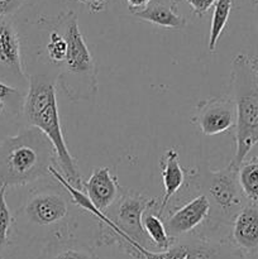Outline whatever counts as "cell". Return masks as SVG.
<instances>
[{"mask_svg": "<svg viewBox=\"0 0 258 259\" xmlns=\"http://www.w3.org/2000/svg\"><path fill=\"white\" fill-rule=\"evenodd\" d=\"M29 86L23 104V116L28 126L37 128L52 143L56 159L66 181L78 191L83 182L76 159L71 156L63 137L57 104V81L53 75L35 72L28 76Z\"/></svg>", "mask_w": 258, "mask_h": 259, "instance_id": "obj_1", "label": "cell"}, {"mask_svg": "<svg viewBox=\"0 0 258 259\" xmlns=\"http://www.w3.org/2000/svg\"><path fill=\"white\" fill-rule=\"evenodd\" d=\"M55 149L37 128L27 126L0 143V187L23 186L50 176Z\"/></svg>", "mask_w": 258, "mask_h": 259, "instance_id": "obj_2", "label": "cell"}, {"mask_svg": "<svg viewBox=\"0 0 258 259\" xmlns=\"http://www.w3.org/2000/svg\"><path fill=\"white\" fill-rule=\"evenodd\" d=\"M230 86L235 108V154L230 164L239 169L258 143V68L254 58L247 55L233 58Z\"/></svg>", "mask_w": 258, "mask_h": 259, "instance_id": "obj_3", "label": "cell"}, {"mask_svg": "<svg viewBox=\"0 0 258 259\" xmlns=\"http://www.w3.org/2000/svg\"><path fill=\"white\" fill-rule=\"evenodd\" d=\"M67 39V55L62 68L56 76L57 85L72 101L95 99L98 93V66L82 37L73 12L61 13L57 17Z\"/></svg>", "mask_w": 258, "mask_h": 259, "instance_id": "obj_4", "label": "cell"}, {"mask_svg": "<svg viewBox=\"0 0 258 259\" xmlns=\"http://www.w3.org/2000/svg\"><path fill=\"white\" fill-rule=\"evenodd\" d=\"M82 210L61 184L43 185L28 195L19 211L20 220L32 233L66 238L71 223Z\"/></svg>", "mask_w": 258, "mask_h": 259, "instance_id": "obj_5", "label": "cell"}, {"mask_svg": "<svg viewBox=\"0 0 258 259\" xmlns=\"http://www.w3.org/2000/svg\"><path fill=\"white\" fill-rule=\"evenodd\" d=\"M238 171L232 164L219 171L205 169L200 174L199 187L210 202V215L206 224L209 229H218L233 224L235 217L249 201L238 181Z\"/></svg>", "mask_w": 258, "mask_h": 259, "instance_id": "obj_6", "label": "cell"}, {"mask_svg": "<svg viewBox=\"0 0 258 259\" xmlns=\"http://www.w3.org/2000/svg\"><path fill=\"white\" fill-rule=\"evenodd\" d=\"M139 254L141 259H245L233 243L196 234L175 240L167 250L143 248Z\"/></svg>", "mask_w": 258, "mask_h": 259, "instance_id": "obj_7", "label": "cell"}, {"mask_svg": "<svg viewBox=\"0 0 258 259\" xmlns=\"http://www.w3.org/2000/svg\"><path fill=\"white\" fill-rule=\"evenodd\" d=\"M0 81L25 93L29 86V77L23 67L19 34L8 18H0Z\"/></svg>", "mask_w": 258, "mask_h": 259, "instance_id": "obj_8", "label": "cell"}, {"mask_svg": "<svg viewBox=\"0 0 258 259\" xmlns=\"http://www.w3.org/2000/svg\"><path fill=\"white\" fill-rule=\"evenodd\" d=\"M210 215V202L205 195L200 194L177 207L176 210L163 217L167 234L174 240L194 235V232L204 223Z\"/></svg>", "mask_w": 258, "mask_h": 259, "instance_id": "obj_9", "label": "cell"}, {"mask_svg": "<svg viewBox=\"0 0 258 259\" xmlns=\"http://www.w3.org/2000/svg\"><path fill=\"white\" fill-rule=\"evenodd\" d=\"M194 121L205 136L225 133L235 126L234 103L227 98H211L200 101Z\"/></svg>", "mask_w": 258, "mask_h": 259, "instance_id": "obj_10", "label": "cell"}, {"mask_svg": "<svg viewBox=\"0 0 258 259\" xmlns=\"http://www.w3.org/2000/svg\"><path fill=\"white\" fill-rule=\"evenodd\" d=\"M86 197L98 211L105 212L120 196V187L108 167H96L83 184Z\"/></svg>", "mask_w": 258, "mask_h": 259, "instance_id": "obj_11", "label": "cell"}, {"mask_svg": "<svg viewBox=\"0 0 258 259\" xmlns=\"http://www.w3.org/2000/svg\"><path fill=\"white\" fill-rule=\"evenodd\" d=\"M233 244L243 253L258 252V205L248 202L233 222Z\"/></svg>", "mask_w": 258, "mask_h": 259, "instance_id": "obj_12", "label": "cell"}, {"mask_svg": "<svg viewBox=\"0 0 258 259\" xmlns=\"http://www.w3.org/2000/svg\"><path fill=\"white\" fill-rule=\"evenodd\" d=\"M162 180H163L164 195L161 204L157 206V212L163 217L172 197L180 191L185 182V172L179 161V153L175 148L167 149L159 161Z\"/></svg>", "mask_w": 258, "mask_h": 259, "instance_id": "obj_13", "label": "cell"}, {"mask_svg": "<svg viewBox=\"0 0 258 259\" xmlns=\"http://www.w3.org/2000/svg\"><path fill=\"white\" fill-rule=\"evenodd\" d=\"M179 2L180 0H152L144 9L133 13V15L166 29H182L186 27V19L177 12Z\"/></svg>", "mask_w": 258, "mask_h": 259, "instance_id": "obj_14", "label": "cell"}, {"mask_svg": "<svg viewBox=\"0 0 258 259\" xmlns=\"http://www.w3.org/2000/svg\"><path fill=\"white\" fill-rule=\"evenodd\" d=\"M38 259H99L93 248L70 238L52 239Z\"/></svg>", "mask_w": 258, "mask_h": 259, "instance_id": "obj_15", "label": "cell"}, {"mask_svg": "<svg viewBox=\"0 0 258 259\" xmlns=\"http://www.w3.org/2000/svg\"><path fill=\"white\" fill-rule=\"evenodd\" d=\"M51 29L48 30V37L46 40L45 50L39 52V56H42L43 60L51 66L56 68L55 77L57 76L58 71L62 68L65 63L66 55H67V39L58 23L57 18L55 20L50 22Z\"/></svg>", "mask_w": 258, "mask_h": 259, "instance_id": "obj_16", "label": "cell"}, {"mask_svg": "<svg viewBox=\"0 0 258 259\" xmlns=\"http://www.w3.org/2000/svg\"><path fill=\"white\" fill-rule=\"evenodd\" d=\"M157 206H158V202L156 201L144 212L143 228L157 250H167L174 244L175 240L171 239L169 235L167 234L163 218L157 212Z\"/></svg>", "mask_w": 258, "mask_h": 259, "instance_id": "obj_17", "label": "cell"}, {"mask_svg": "<svg viewBox=\"0 0 258 259\" xmlns=\"http://www.w3.org/2000/svg\"><path fill=\"white\" fill-rule=\"evenodd\" d=\"M232 7L233 0H217V3L214 4V12H212L211 24H210L209 46H207L210 52H214L217 48L220 35L229 19Z\"/></svg>", "mask_w": 258, "mask_h": 259, "instance_id": "obj_18", "label": "cell"}, {"mask_svg": "<svg viewBox=\"0 0 258 259\" xmlns=\"http://www.w3.org/2000/svg\"><path fill=\"white\" fill-rule=\"evenodd\" d=\"M238 181L243 195L249 202H258V159L243 163L238 171Z\"/></svg>", "mask_w": 258, "mask_h": 259, "instance_id": "obj_19", "label": "cell"}, {"mask_svg": "<svg viewBox=\"0 0 258 259\" xmlns=\"http://www.w3.org/2000/svg\"><path fill=\"white\" fill-rule=\"evenodd\" d=\"M5 190L7 187H0V250L8 244L9 230L13 224V218L5 200Z\"/></svg>", "mask_w": 258, "mask_h": 259, "instance_id": "obj_20", "label": "cell"}, {"mask_svg": "<svg viewBox=\"0 0 258 259\" xmlns=\"http://www.w3.org/2000/svg\"><path fill=\"white\" fill-rule=\"evenodd\" d=\"M25 94L22 93L19 89L10 86L8 83L0 81V101L7 105L8 103L13 105L15 110L23 111V104H24Z\"/></svg>", "mask_w": 258, "mask_h": 259, "instance_id": "obj_21", "label": "cell"}, {"mask_svg": "<svg viewBox=\"0 0 258 259\" xmlns=\"http://www.w3.org/2000/svg\"><path fill=\"white\" fill-rule=\"evenodd\" d=\"M29 0H0V18H7L14 14Z\"/></svg>", "mask_w": 258, "mask_h": 259, "instance_id": "obj_22", "label": "cell"}, {"mask_svg": "<svg viewBox=\"0 0 258 259\" xmlns=\"http://www.w3.org/2000/svg\"><path fill=\"white\" fill-rule=\"evenodd\" d=\"M189 5L191 7L192 12L197 17H202L207 10L217 3V0H187Z\"/></svg>", "mask_w": 258, "mask_h": 259, "instance_id": "obj_23", "label": "cell"}, {"mask_svg": "<svg viewBox=\"0 0 258 259\" xmlns=\"http://www.w3.org/2000/svg\"><path fill=\"white\" fill-rule=\"evenodd\" d=\"M81 3L85 4L91 13H99L105 9L109 0H81Z\"/></svg>", "mask_w": 258, "mask_h": 259, "instance_id": "obj_24", "label": "cell"}, {"mask_svg": "<svg viewBox=\"0 0 258 259\" xmlns=\"http://www.w3.org/2000/svg\"><path fill=\"white\" fill-rule=\"evenodd\" d=\"M151 2L152 0H126L129 10H131L132 14L136 12H139V10L144 9V8H146Z\"/></svg>", "mask_w": 258, "mask_h": 259, "instance_id": "obj_25", "label": "cell"}, {"mask_svg": "<svg viewBox=\"0 0 258 259\" xmlns=\"http://www.w3.org/2000/svg\"><path fill=\"white\" fill-rule=\"evenodd\" d=\"M4 109H5V104L3 103V101H0V115H2V113L4 111Z\"/></svg>", "mask_w": 258, "mask_h": 259, "instance_id": "obj_26", "label": "cell"}, {"mask_svg": "<svg viewBox=\"0 0 258 259\" xmlns=\"http://www.w3.org/2000/svg\"><path fill=\"white\" fill-rule=\"evenodd\" d=\"M254 63H255V66H257V68H258V58H254Z\"/></svg>", "mask_w": 258, "mask_h": 259, "instance_id": "obj_27", "label": "cell"}, {"mask_svg": "<svg viewBox=\"0 0 258 259\" xmlns=\"http://www.w3.org/2000/svg\"><path fill=\"white\" fill-rule=\"evenodd\" d=\"M252 2H253V3H257V2H258V0H252Z\"/></svg>", "mask_w": 258, "mask_h": 259, "instance_id": "obj_28", "label": "cell"}, {"mask_svg": "<svg viewBox=\"0 0 258 259\" xmlns=\"http://www.w3.org/2000/svg\"><path fill=\"white\" fill-rule=\"evenodd\" d=\"M78 2H81V0H78Z\"/></svg>", "mask_w": 258, "mask_h": 259, "instance_id": "obj_29", "label": "cell"}, {"mask_svg": "<svg viewBox=\"0 0 258 259\" xmlns=\"http://www.w3.org/2000/svg\"><path fill=\"white\" fill-rule=\"evenodd\" d=\"M257 253H258V252H257Z\"/></svg>", "mask_w": 258, "mask_h": 259, "instance_id": "obj_30", "label": "cell"}]
</instances>
